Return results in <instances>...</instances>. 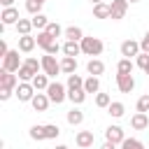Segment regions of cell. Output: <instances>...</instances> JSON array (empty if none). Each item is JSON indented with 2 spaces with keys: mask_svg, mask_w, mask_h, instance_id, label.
<instances>
[{
  "mask_svg": "<svg viewBox=\"0 0 149 149\" xmlns=\"http://www.w3.org/2000/svg\"><path fill=\"white\" fill-rule=\"evenodd\" d=\"M40 72H42V61H37L35 56H28L16 74H19V81H33V77Z\"/></svg>",
  "mask_w": 149,
  "mask_h": 149,
  "instance_id": "cell-1",
  "label": "cell"
},
{
  "mask_svg": "<svg viewBox=\"0 0 149 149\" xmlns=\"http://www.w3.org/2000/svg\"><path fill=\"white\" fill-rule=\"evenodd\" d=\"M79 44H81V54H86V56H91V58L100 56L102 49H105L102 40H100V37H93V35H84V40H81Z\"/></svg>",
  "mask_w": 149,
  "mask_h": 149,
  "instance_id": "cell-2",
  "label": "cell"
},
{
  "mask_svg": "<svg viewBox=\"0 0 149 149\" xmlns=\"http://www.w3.org/2000/svg\"><path fill=\"white\" fill-rule=\"evenodd\" d=\"M44 93L49 95V100H51L54 105H61V102L68 98V86H65V84H61V81H51V84H49V88H47Z\"/></svg>",
  "mask_w": 149,
  "mask_h": 149,
  "instance_id": "cell-3",
  "label": "cell"
},
{
  "mask_svg": "<svg viewBox=\"0 0 149 149\" xmlns=\"http://www.w3.org/2000/svg\"><path fill=\"white\" fill-rule=\"evenodd\" d=\"M23 65L21 56H19V49H9V54L2 58V70L7 72H19V68Z\"/></svg>",
  "mask_w": 149,
  "mask_h": 149,
  "instance_id": "cell-4",
  "label": "cell"
},
{
  "mask_svg": "<svg viewBox=\"0 0 149 149\" xmlns=\"http://www.w3.org/2000/svg\"><path fill=\"white\" fill-rule=\"evenodd\" d=\"M40 61H42V72H44L47 77H56V74H61V61H56V56L44 54Z\"/></svg>",
  "mask_w": 149,
  "mask_h": 149,
  "instance_id": "cell-5",
  "label": "cell"
},
{
  "mask_svg": "<svg viewBox=\"0 0 149 149\" xmlns=\"http://www.w3.org/2000/svg\"><path fill=\"white\" fill-rule=\"evenodd\" d=\"M35 86L30 84V81H19V86L14 88V95L19 98V102H30L33 98H35Z\"/></svg>",
  "mask_w": 149,
  "mask_h": 149,
  "instance_id": "cell-6",
  "label": "cell"
},
{
  "mask_svg": "<svg viewBox=\"0 0 149 149\" xmlns=\"http://www.w3.org/2000/svg\"><path fill=\"white\" fill-rule=\"evenodd\" d=\"M105 140L107 142H112V144H121L123 140H126V133H123V128L121 126H107L105 128Z\"/></svg>",
  "mask_w": 149,
  "mask_h": 149,
  "instance_id": "cell-7",
  "label": "cell"
},
{
  "mask_svg": "<svg viewBox=\"0 0 149 149\" xmlns=\"http://www.w3.org/2000/svg\"><path fill=\"white\" fill-rule=\"evenodd\" d=\"M142 54V49H140V42H135V40H123L121 42V56L123 58H137Z\"/></svg>",
  "mask_w": 149,
  "mask_h": 149,
  "instance_id": "cell-8",
  "label": "cell"
},
{
  "mask_svg": "<svg viewBox=\"0 0 149 149\" xmlns=\"http://www.w3.org/2000/svg\"><path fill=\"white\" fill-rule=\"evenodd\" d=\"M109 7H112V21H121L123 16H126V12H128V0H112L109 2Z\"/></svg>",
  "mask_w": 149,
  "mask_h": 149,
  "instance_id": "cell-9",
  "label": "cell"
},
{
  "mask_svg": "<svg viewBox=\"0 0 149 149\" xmlns=\"http://www.w3.org/2000/svg\"><path fill=\"white\" fill-rule=\"evenodd\" d=\"M19 86V74L16 72H7V70H0V88H16Z\"/></svg>",
  "mask_w": 149,
  "mask_h": 149,
  "instance_id": "cell-10",
  "label": "cell"
},
{
  "mask_svg": "<svg viewBox=\"0 0 149 149\" xmlns=\"http://www.w3.org/2000/svg\"><path fill=\"white\" fill-rule=\"evenodd\" d=\"M0 19H2V26H16V23L21 21V16H19V9H16V7H5V9H2V14H0Z\"/></svg>",
  "mask_w": 149,
  "mask_h": 149,
  "instance_id": "cell-11",
  "label": "cell"
},
{
  "mask_svg": "<svg viewBox=\"0 0 149 149\" xmlns=\"http://www.w3.org/2000/svg\"><path fill=\"white\" fill-rule=\"evenodd\" d=\"M116 88L121 93H130L135 88V77L133 74H116Z\"/></svg>",
  "mask_w": 149,
  "mask_h": 149,
  "instance_id": "cell-12",
  "label": "cell"
},
{
  "mask_svg": "<svg viewBox=\"0 0 149 149\" xmlns=\"http://www.w3.org/2000/svg\"><path fill=\"white\" fill-rule=\"evenodd\" d=\"M30 105H33V109H35V112H47V109H49V105H51V100H49V95H47V93L37 91V93H35V98L30 100Z\"/></svg>",
  "mask_w": 149,
  "mask_h": 149,
  "instance_id": "cell-13",
  "label": "cell"
},
{
  "mask_svg": "<svg viewBox=\"0 0 149 149\" xmlns=\"http://www.w3.org/2000/svg\"><path fill=\"white\" fill-rule=\"evenodd\" d=\"M74 142H77V147H79V149H88V147H93V142H95L93 130H79V133H77V137H74Z\"/></svg>",
  "mask_w": 149,
  "mask_h": 149,
  "instance_id": "cell-14",
  "label": "cell"
},
{
  "mask_svg": "<svg viewBox=\"0 0 149 149\" xmlns=\"http://www.w3.org/2000/svg\"><path fill=\"white\" fill-rule=\"evenodd\" d=\"M35 47H37V40H35L33 35H21V37H19V51H21V54H30Z\"/></svg>",
  "mask_w": 149,
  "mask_h": 149,
  "instance_id": "cell-15",
  "label": "cell"
},
{
  "mask_svg": "<svg viewBox=\"0 0 149 149\" xmlns=\"http://www.w3.org/2000/svg\"><path fill=\"white\" fill-rule=\"evenodd\" d=\"M130 126H133L135 130H144V128H149V114L135 112V114L130 116Z\"/></svg>",
  "mask_w": 149,
  "mask_h": 149,
  "instance_id": "cell-16",
  "label": "cell"
},
{
  "mask_svg": "<svg viewBox=\"0 0 149 149\" xmlns=\"http://www.w3.org/2000/svg\"><path fill=\"white\" fill-rule=\"evenodd\" d=\"M86 72H88L91 77H100V74L105 72V63H102L100 58H91V61L86 63Z\"/></svg>",
  "mask_w": 149,
  "mask_h": 149,
  "instance_id": "cell-17",
  "label": "cell"
},
{
  "mask_svg": "<svg viewBox=\"0 0 149 149\" xmlns=\"http://www.w3.org/2000/svg\"><path fill=\"white\" fill-rule=\"evenodd\" d=\"M61 72H63V74H74V72H77V58L63 56V58H61Z\"/></svg>",
  "mask_w": 149,
  "mask_h": 149,
  "instance_id": "cell-18",
  "label": "cell"
},
{
  "mask_svg": "<svg viewBox=\"0 0 149 149\" xmlns=\"http://www.w3.org/2000/svg\"><path fill=\"white\" fill-rule=\"evenodd\" d=\"M63 35L68 37V42H81V40H84V30H81L79 26H68Z\"/></svg>",
  "mask_w": 149,
  "mask_h": 149,
  "instance_id": "cell-19",
  "label": "cell"
},
{
  "mask_svg": "<svg viewBox=\"0 0 149 149\" xmlns=\"http://www.w3.org/2000/svg\"><path fill=\"white\" fill-rule=\"evenodd\" d=\"M93 16L95 19H109L112 16V7L107 2H98V5H93Z\"/></svg>",
  "mask_w": 149,
  "mask_h": 149,
  "instance_id": "cell-20",
  "label": "cell"
},
{
  "mask_svg": "<svg viewBox=\"0 0 149 149\" xmlns=\"http://www.w3.org/2000/svg\"><path fill=\"white\" fill-rule=\"evenodd\" d=\"M30 84L35 86V91H47L51 81H49V77H47L44 72H40V74H35V77H33V81H30Z\"/></svg>",
  "mask_w": 149,
  "mask_h": 149,
  "instance_id": "cell-21",
  "label": "cell"
},
{
  "mask_svg": "<svg viewBox=\"0 0 149 149\" xmlns=\"http://www.w3.org/2000/svg\"><path fill=\"white\" fill-rule=\"evenodd\" d=\"M84 91L86 93H100V77H86L84 79Z\"/></svg>",
  "mask_w": 149,
  "mask_h": 149,
  "instance_id": "cell-22",
  "label": "cell"
},
{
  "mask_svg": "<svg viewBox=\"0 0 149 149\" xmlns=\"http://www.w3.org/2000/svg\"><path fill=\"white\" fill-rule=\"evenodd\" d=\"M107 114H109V116H114V119H121V116L126 114V105H123V102H119V100H112V105L107 107Z\"/></svg>",
  "mask_w": 149,
  "mask_h": 149,
  "instance_id": "cell-23",
  "label": "cell"
},
{
  "mask_svg": "<svg viewBox=\"0 0 149 149\" xmlns=\"http://www.w3.org/2000/svg\"><path fill=\"white\" fill-rule=\"evenodd\" d=\"M65 119H68V123H70V126H79V123L84 121V112H81L79 107H72V109L65 114Z\"/></svg>",
  "mask_w": 149,
  "mask_h": 149,
  "instance_id": "cell-24",
  "label": "cell"
},
{
  "mask_svg": "<svg viewBox=\"0 0 149 149\" xmlns=\"http://www.w3.org/2000/svg\"><path fill=\"white\" fill-rule=\"evenodd\" d=\"M35 40H37V47H42V49H44V51H47V49H49V47H51V44H54V42H56V40H54V37H51V35H49V33H47V30H40V33H37V37H35Z\"/></svg>",
  "mask_w": 149,
  "mask_h": 149,
  "instance_id": "cell-25",
  "label": "cell"
},
{
  "mask_svg": "<svg viewBox=\"0 0 149 149\" xmlns=\"http://www.w3.org/2000/svg\"><path fill=\"white\" fill-rule=\"evenodd\" d=\"M79 54H81V44H79V42H65V44H63V56L77 58Z\"/></svg>",
  "mask_w": 149,
  "mask_h": 149,
  "instance_id": "cell-26",
  "label": "cell"
},
{
  "mask_svg": "<svg viewBox=\"0 0 149 149\" xmlns=\"http://www.w3.org/2000/svg\"><path fill=\"white\" fill-rule=\"evenodd\" d=\"M133 68H135V63L130 58H121L116 63V74H133Z\"/></svg>",
  "mask_w": 149,
  "mask_h": 149,
  "instance_id": "cell-27",
  "label": "cell"
},
{
  "mask_svg": "<svg viewBox=\"0 0 149 149\" xmlns=\"http://www.w3.org/2000/svg\"><path fill=\"white\" fill-rule=\"evenodd\" d=\"M86 95H88V93H86L84 88H77V91H68V100H70L72 105H77V107H79V105L86 100Z\"/></svg>",
  "mask_w": 149,
  "mask_h": 149,
  "instance_id": "cell-28",
  "label": "cell"
},
{
  "mask_svg": "<svg viewBox=\"0 0 149 149\" xmlns=\"http://www.w3.org/2000/svg\"><path fill=\"white\" fill-rule=\"evenodd\" d=\"M68 91H77V88H84V79L74 72V74H68Z\"/></svg>",
  "mask_w": 149,
  "mask_h": 149,
  "instance_id": "cell-29",
  "label": "cell"
},
{
  "mask_svg": "<svg viewBox=\"0 0 149 149\" xmlns=\"http://www.w3.org/2000/svg\"><path fill=\"white\" fill-rule=\"evenodd\" d=\"M28 135H30V140H35V142H42V140H47V135H44V126H40V123L30 126Z\"/></svg>",
  "mask_w": 149,
  "mask_h": 149,
  "instance_id": "cell-30",
  "label": "cell"
},
{
  "mask_svg": "<svg viewBox=\"0 0 149 149\" xmlns=\"http://www.w3.org/2000/svg\"><path fill=\"white\" fill-rule=\"evenodd\" d=\"M14 28H16L19 37H21V35H30V30H33V21H30V19H21Z\"/></svg>",
  "mask_w": 149,
  "mask_h": 149,
  "instance_id": "cell-31",
  "label": "cell"
},
{
  "mask_svg": "<svg viewBox=\"0 0 149 149\" xmlns=\"http://www.w3.org/2000/svg\"><path fill=\"white\" fill-rule=\"evenodd\" d=\"M30 21H33V28H37V30H47V26H49L47 14H35Z\"/></svg>",
  "mask_w": 149,
  "mask_h": 149,
  "instance_id": "cell-32",
  "label": "cell"
},
{
  "mask_svg": "<svg viewBox=\"0 0 149 149\" xmlns=\"http://www.w3.org/2000/svg\"><path fill=\"white\" fill-rule=\"evenodd\" d=\"M42 5L44 2H40V0H26V12L28 14H42Z\"/></svg>",
  "mask_w": 149,
  "mask_h": 149,
  "instance_id": "cell-33",
  "label": "cell"
},
{
  "mask_svg": "<svg viewBox=\"0 0 149 149\" xmlns=\"http://www.w3.org/2000/svg\"><path fill=\"white\" fill-rule=\"evenodd\" d=\"M44 135H47V140H56L61 135V128L56 123H44Z\"/></svg>",
  "mask_w": 149,
  "mask_h": 149,
  "instance_id": "cell-34",
  "label": "cell"
},
{
  "mask_svg": "<svg viewBox=\"0 0 149 149\" xmlns=\"http://www.w3.org/2000/svg\"><path fill=\"white\" fill-rule=\"evenodd\" d=\"M121 149H144V144L137 140V137H126L121 142Z\"/></svg>",
  "mask_w": 149,
  "mask_h": 149,
  "instance_id": "cell-35",
  "label": "cell"
},
{
  "mask_svg": "<svg viewBox=\"0 0 149 149\" xmlns=\"http://www.w3.org/2000/svg\"><path fill=\"white\" fill-rule=\"evenodd\" d=\"M95 105H98V107H102V109H107V107L112 105L109 93H95Z\"/></svg>",
  "mask_w": 149,
  "mask_h": 149,
  "instance_id": "cell-36",
  "label": "cell"
},
{
  "mask_svg": "<svg viewBox=\"0 0 149 149\" xmlns=\"http://www.w3.org/2000/svg\"><path fill=\"white\" fill-rule=\"evenodd\" d=\"M47 33H49V35H51V37L56 40V37H61V35H63L65 30H63V28H61V26H58L56 21H49V26H47Z\"/></svg>",
  "mask_w": 149,
  "mask_h": 149,
  "instance_id": "cell-37",
  "label": "cell"
},
{
  "mask_svg": "<svg viewBox=\"0 0 149 149\" xmlns=\"http://www.w3.org/2000/svg\"><path fill=\"white\" fill-rule=\"evenodd\" d=\"M135 109L142 112V114H147V112H149V95H140L137 102H135Z\"/></svg>",
  "mask_w": 149,
  "mask_h": 149,
  "instance_id": "cell-38",
  "label": "cell"
},
{
  "mask_svg": "<svg viewBox=\"0 0 149 149\" xmlns=\"http://www.w3.org/2000/svg\"><path fill=\"white\" fill-rule=\"evenodd\" d=\"M135 65H137L140 70H144V72L149 74V54H140V56L135 58Z\"/></svg>",
  "mask_w": 149,
  "mask_h": 149,
  "instance_id": "cell-39",
  "label": "cell"
},
{
  "mask_svg": "<svg viewBox=\"0 0 149 149\" xmlns=\"http://www.w3.org/2000/svg\"><path fill=\"white\" fill-rule=\"evenodd\" d=\"M140 49H142V54H149V30H147L144 37L140 40Z\"/></svg>",
  "mask_w": 149,
  "mask_h": 149,
  "instance_id": "cell-40",
  "label": "cell"
},
{
  "mask_svg": "<svg viewBox=\"0 0 149 149\" xmlns=\"http://www.w3.org/2000/svg\"><path fill=\"white\" fill-rule=\"evenodd\" d=\"M14 95V91L12 88H0V100H9Z\"/></svg>",
  "mask_w": 149,
  "mask_h": 149,
  "instance_id": "cell-41",
  "label": "cell"
},
{
  "mask_svg": "<svg viewBox=\"0 0 149 149\" xmlns=\"http://www.w3.org/2000/svg\"><path fill=\"white\" fill-rule=\"evenodd\" d=\"M100 149H116V144H112V142H107V140H105V144H102Z\"/></svg>",
  "mask_w": 149,
  "mask_h": 149,
  "instance_id": "cell-42",
  "label": "cell"
},
{
  "mask_svg": "<svg viewBox=\"0 0 149 149\" xmlns=\"http://www.w3.org/2000/svg\"><path fill=\"white\" fill-rule=\"evenodd\" d=\"M0 2H2V9L5 7H14V0H0Z\"/></svg>",
  "mask_w": 149,
  "mask_h": 149,
  "instance_id": "cell-43",
  "label": "cell"
},
{
  "mask_svg": "<svg viewBox=\"0 0 149 149\" xmlns=\"http://www.w3.org/2000/svg\"><path fill=\"white\" fill-rule=\"evenodd\" d=\"M54 149H70V147H65V144H58V147H54Z\"/></svg>",
  "mask_w": 149,
  "mask_h": 149,
  "instance_id": "cell-44",
  "label": "cell"
},
{
  "mask_svg": "<svg viewBox=\"0 0 149 149\" xmlns=\"http://www.w3.org/2000/svg\"><path fill=\"white\" fill-rule=\"evenodd\" d=\"M91 2H93V5H98V2H105V0H91Z\"/></svg>",
  "mask_w": 149,
  "mask_h": 149,
  "instance_id": "cell-45",
  "label": "cell"
},
{
  "mask_svg": "<svg viewBox=\"0 0 149 149\" xmlns=\"http://www.w3.org/2000/svg\"><path fill=\"white\" fill-rule=\"evenodd\" d=\"M128 2H140V0H128Z\"/></svg>",
  "mask_w": 149,
  "mask_h": 149,
  "instance_id": "cell-46",
  "label": "cell"
},
{
  "mask_svg": "<svg viewBox=\"0 0 149 149\" xmlns=\"http://www.w3.org/2000/svg\"><path fill=\"white\" fill-rule=\"evenodd\" d=\"M40 2H47V0H40Z\"/></svg>",
  "mask_w": 149,
  "mask_h": 149,
  "instance_id": "cell-47",
  "label": "cell"
}]
</instances>
